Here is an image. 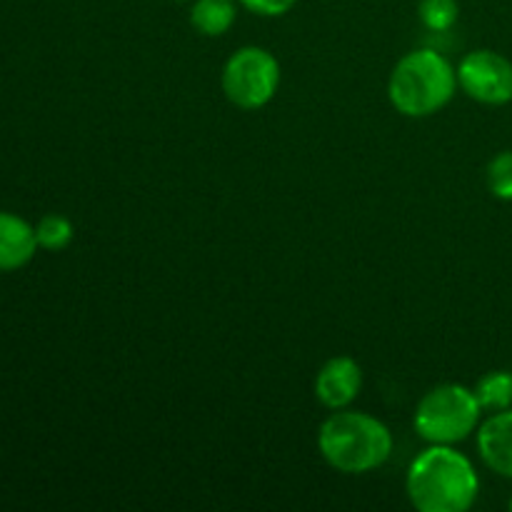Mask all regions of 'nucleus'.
<instances>
[{"mask_svg": "<svg viewBox=\"0 0 512 512\" xmlns=\"http://www.w3.org/2000/svg\"><path fill=\"white\" fill-rule=\"evenodd\" d=\"M38 253L35 225L20 215L0 210V273L25 268Z\"/></svg>", "mask_w": 512, "mask_h": 512, "instance_id": "obj_9", "label": "nucleus"}, {"mask_svg": "<svg viewBox=\"0 0 512 512\" xmlns=\"http://www.w3.org/2000/svg\"><path fill=\"white\" fill-rule=\"evenodd\" d=\"M510 508H512V500H510Z\"/></svg>", "mask_w": 512, "mask_h": 512, "instance_id": "obj_17", "label": "nucleus"}, {"mask_svg": "<svg viewBox=\"0 0 512 512\" xmlns=\"http://www.w3.org/2000/svg\"><path fill=\"white\" fill-rule=\"evenodd\" d=\"M245 10L263 18H278V15L290 13L298 5V0H238Z\"/></svg>", "mask_w": 512, "mask_h": 512, "instance_id": "obj_15", "label": "nucleus"}, {"mask_svg": "<svg viewBox=\"0 0 512 512\" xmlns=\"http://www.w3.org/2000/svg\"><path fill=\"white\" fill-rule=\"evenodd\" d=\"M178 3H185V0H178Z\"/></svg>", "mask_w": 512, "mask_h": 512, "instance_id": "obj_16", "label": "nucleus"}, {"mask_svg": "<svg viewBox=\"0 0 512 512\" xmlns=\"http://www.w3.org/2000/svg\"><path fill=\"white\" fill-rule=\"evenodd\" d=\"M363 390V368L348 355L330 358L315 378V398L323 408L343 410L358 400Z\"/></svg>", "mask_w": 512, "mask_h": 512, "instance_id": "obj_7", "label": "nucleus"}, {"mask_svg": "<svg viewBox=\"0 0 512 512\" xmlns=\"http://www.w3.org/2000/svg\"><path fill=\"white\" fill-rule=\"evenodd\" d=\"M238 20V0H195L190 25L205 38H220Z\"/></svg>", "mask_w": 512, "mask_h": 512, "instance_id": "obj_10", "label": "nucleus"}, {"mask_svg": "<svg viewBox=\"0 0 512 512\" xmlns=\"http://www.w3.org/2000/svg\"><path fill=\"white\" fill-rule=\"evenodd\" d=\"M485 180H488L490 193L498 200H512V150H503L495 155L485 168Z\"/></svg>", "mask_w": 512, "mask_h": 512, "instance_id": "obj_14", "label": "nucleus"}, {"mask_svg": "<svg viewBox=\"0 0 512 512\" xmlns=\"http://www.w3.org/2000/svg\"><path fill=\"white\" fill-rule=\"evenodd\" d=\"M405 490L420 512H465L478 500L480 478L453 445H430L410 463Z\"/></svg>", "mask_w": 512, "mask_h": 512, "instance_id": "obj_1", "label": "nucleus"}, {"mask_svg": "<svg viewBox=\"0 0 512 512\" xmlns=\"http://www.w3.org/2000/svg\"><path fill=\"white\" fill-rule=\"evenodd\" d=\"M220 85L235 108H265L280 88L278 58L260 45H243L225 60Z\"/></svg>", "mask_w": 512, "mask_h": 512, "instance_id": "obj_5", "label": "nucleus"}, {"mask_svg": "<svg viewBox=\"0 0 512 512\" xmlns=\"http://www.w3.org/2000/svg\"><path fill=\"white\" fill-rule=\"evenodd\" d=\"M473 390L483 410L498 413V410L512 408V373L508 370H490Z\"/></svg>", "mask_w": 512, "mask_h": 512, "instance_id": "obj_11", "label": "nucleus"}, {"mask_svg": "<svg viewBox=\"0 0 512 512\" xmlns=\"http://www.w3.org/2000/svg\"><path fill=\"white\" fill-rule=\"evenodd\" d=\"M458 88V68L438 50L418 48L395 63L388 98L405 118H430L455 98Z\"/></svg>", "mask_w": 512, "mask_h": 512, "instance_id": "obj_3", "label": "nucleus"}, {"mask_svg": "<svg viewBox=\"0 0 512 512\" xmlns=\"http://www.w3.org/2000/svg\"><path fill=\"white\" fill-rule=\"evenodd\" d=\"M318 450L325 463L345 475L380 468L393 455V433L383 420L360 410H333L318 430Z\"/></svg>", "mask_w": 512, "mask_h": 512, "instance_id": "obj_2", "label": "nucleus"}, {"mask_svg": "<svg viewBox=\"0 0 512 512\" xmlns=\"http://www.w3.org/2000/svg\"><path fill=\"white\" fill-rule=\"evenodd\" d=\"M478 450L493 473L512 480V408L498 410L480 423Z\"/></svg>", "mask_w": 512, "mask_h": 512, "instance_id": "obj_8", "label": "nucleus"}, {"mask_svg": "<svg viewBox=\"0 0 512 512\" xmlns=\"http://www.w3.org/2000/svg\"><path fill=\"white\" fill-rule=\"evenodd\" d=\"M458 85L468 98L483 105H505L512 100V63L498 50L480 48L458 65Z\"/></svg>", "mask_w": 512, "mask_h": 512, "instance_id": "obj_6", "label": "nucleus"}, {"mask_svg": "<svg viewBox=\"0 0 512 512\" xmlns=\"http://www.w3.org/2000/svg\"><path fill=\"white\" fill-rule=\"evenodd\" d=\"M73 223L65 215L50 213L43 215L35 225V238H38V248L48 250V253H60L73 243Z\"/></svg>", "mask_w": 512, "mask_h": 512, "instance_id": "obj_12", "label": "nucleus"}, {"mask_svg": "<svg viewBox=\"0 0 512 512\" xmlns=\"http://www.w3.org/2000/svg\"><path fill=\"white\" fill-rule=\"evenodd\" d=\"M475 390L458 383H443L428 390L415 408V433L430 445H458L480 428Z\"/></svg>", "mask_w": 512, "mask_h": 512, "instance_id": "obj_4", "label": "nucleus"}, {"mask_svg": "<svg viewBox=\"0 0 512 512\" xmlns=\"http://www.w3.org/2000/svg\"><path fill=\"white\" fill-rule=\"evenodd\" d=\"M418 15L425 28L433 33H445L458 23L460 5L458 0H420Z\"/></svg>", "mask_w": 512, "mask_h": 512, "instance_id": "obj_13", "label": "nucleus"}]
</instances>
